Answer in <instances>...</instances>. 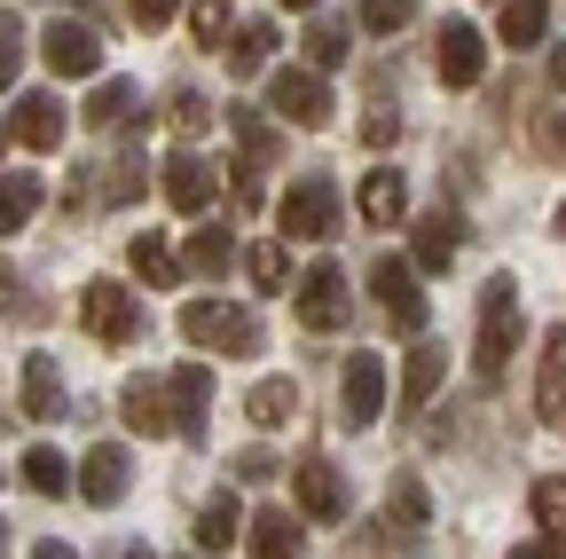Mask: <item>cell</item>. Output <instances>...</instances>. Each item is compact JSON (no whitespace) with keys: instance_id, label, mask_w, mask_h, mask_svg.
Segmentation results:
<instances>
[{"instance_id":"obj_1","label":"cell","mask_w":566,"mask_h":559,"mask_svg":"<svg viewBox=\"0 0 566 559\" xmlns=\"http://www.w3.org/2000/svg\"><path fill=\"white\" fill-rule=\"evenodd\" d=\"M520 339H527V323H520V284H512V276H488V284H480V346H472L480 379H504V363L520 355Z\"/></svg>"},{"instance_id":"obj_2","label":"cell","mask_w":566,"mask_h":559,"mask_svg":"<svg viewBox=\"0 0 566 559\" xmlns=\"http://www.w3.org/2000/svg\"><path fill=\"white\" fill-rule=\"evenodd\" d=\"M181 339L212 346V355H260V315L229 308V300H189L181 308Z\"/></svg>"},{"instance_id":"obj_3","label":"cell","mask_w":566,"mask_h":559,"mask_svg":"<svg viewBox=\"0 0 566 559\" xmlns=\"http://www.w3.org/2000/svg\"><path fill=\"white\" fill-rule=\"evenodd\" d=\"M80 323L95 331V346H134L142 339V308H134V292L118 284V276H95V284L80 292Z\"/></svg>"},{"instance_id":"obj_4","label":"cell","mask_w":566,"mask_h":559,"mask_svg":"<svg viewBox=\"0 0 566 559\" xmlns=\"http://www.w3.org/2000/svg\"><path fill=\"white\" fill-rule=\"evenodd\" d=\"M275 221H283V237H300V245H323V237H338V189L315 174V182H292L283 189V205H275Z\"/></svg>"},{"instance_id":"obj_5","label":"cell","mask_w":566,"mask_h":559,"mask_svg":"<svg viewBox=\"0 0 566 559\" xmlns=\"http://www.w3.org/2000/svg\"><path fill=\"white\" fill-rule=\"evenodd\" d=\"M378 402H386V363L363 346V355H346V371H338V417L363 434V426H378Z\"/></svg>"},{"instance_id":"obj_6","label":"cell","mask_w":566,"mask_h":559,"mask_svg":"<svg viewBox=\"0 0 566 559\" xmlns=\"http://www.w3.org/2000/svg\"><path fill=\"white\" fill-rule=\"evenodd\" d=\"M118 417H126L134 434H181V426H174V386H166L158 371H142V379L118 386Z\"/></svg>"},{"instance_id":"obj_7","label":"cell","mask_w":566,"mask_h":559,"mask_svg":"<svg viewBox=\"0 0 566 559\" xmlns=\"http://www.w3.org/2000/svg\"><path fill=\"white\" fill-rule=\"evenodd\" d=\"M370 292L386 300L394 331L424 339V292H417V268H409V260H378V268H370Z\"/></svg>"},{"instance_id":"obj_8","label":"cell","mask_w":566,"mask_h":559,"mask_svg":"<svg viewBox=\"0 0 566 559\" xmlns=\"http://www.w3.org/2000/svg\"><path fill=\"white\" fill-rule=\"evenodd\" d=\"M268 103H275V118H292V126H331V87H323V72H283V80L268 87Z\"/></svg>"},{"instance_id":"obj_9","label":"cell","mask_w":566,"mask_h":559,"mask_svg":"<svg viewBox=\"0 0 566 559\" xmlns=\"http://www.w3.org/2000/svg\"><path fill=\"white\" fill-rule=\"evenodd\" d=\"M300 323H307V331H338V323H346V268L323 260V268L300 276Z\"/></svg>"},{"instance_id":"obj_10","label":"cell","mask_w":566,"mask_h":559,"mask_svg":"<svg viewBox=\"0 0 566 559\" xmlns=\"http://www.w3.org/2000/svg\"><path fill=\"white\" fill-rule=\"evenodd\" d=\"M126 488H134V457H126L118 442H95V449L80 457V497H87V505H118Z\"/></svg>"},{"instance_id":"obj_11","label":"cell","mask_w":566,"mask_h":559,"mask_svg":"<svg viewBox=\"0 0 566 559\" xmlns=\"http://www.w3.org/2000/svg\"><path fill=\"white\" fill-rule=\"evenodd\" d=\"M441 87H480V72H488V40H480V24H441Z\"/></svg>"},{"instance_id":"obj_12","label":"cell","mask_w":566,"mask_h":559,"mask_svg":"<svg viewBox=\"0 0 566 559\" xmlns=\"http://www.w3.org/2000/svg\"><path fill=\"white\" fill-rule=\"evenodd\" d=\"M292 497H300L307 520H346V480H338V465H323V457H307V465L292 473Z\"/></svg>"},{"instance_id":"obj_13","label":"cell","mask_w":566,"mask_h":559,"mask_svg":"<svg viewBox=\"0 0 566 559\" xmlns=\"http://www.w3.org/2000/svg\"><path fill=\"white\" fill-rule=\"evenodd\" d=\"M48 63L63 80H87V72H103V40L87 24H48Z\"/></svg>"},{"instance_id":"obj_14","label":"cell","mask_w":566,"mask_h":559,"mask_svg":"<svg viewBox=\"0 0 566 559\" xmlns=\"http://www.w3.org/2000/svg\"><path fill=\"white\" fill-rule=\"evenodd\" d=\"M63 126H71V118H63L55 95H24V103L9 111V134H17L24 151H55V143H63Z\"/></svg>"},{"instance_id":"obj_15","label":"cell","mask_w":566,"mask_h":559,"mask_svg":"<svg viewBox=\"0 0 566 559\" xmlns=\"http://www.w3.org/2000/svg\"><path fill=\"white\" fill-rule=\"evenodd\" d=\"M166 205H174V214H205V205H212V166L197 151L166 158Z\"/></svg>"},{"instance_id":"obj_16","label":"cell","mask_w":566,"mask_h":559,"mask_svg":"<svg viewBox=\"0 0 566 559\" xmlns=\"http://www.w3.org/2000/svg\"><path fill=\"white\" fill-rule=\"evenodd\" d=\"M166 386H174V426H181L189 442H205V410H212V371H205V363H181V371H174Z\"/></svg>"},{"instance_id":"obj_17","label":"cell","mask_w":566,"mask_h":559,"mask_svg":"<svg viewBox=\"0 0 566 559\" xmlns=\"http://www.w3.org/2000/svg\"><path fill=\"white\" fill-rule=\"evenodd\" d=\"M457 245H464V214H424L417 221V276H441L449 260H457Z\"/></svg>"},{"instance_id":"obj_18","label":"cell","mask_w":566,"mask_h":559,"mask_svg":"<svg viewBox=\"0 0 566 559\" xmlns=\"http://www.w3.org/2000/svg\"><path fill=\"white\" fill-rule=\"evenodd\" d=\"M441 379H449V346H441V339H417V346H409V371H401V394H409V417H417L424 402H433V394H441Z\"/></svg>"},{"instance_id":"obj_19","label":"cell","mask_w":566,"mask_h":559,"mask_svg":"<svg viewBox=\"0 0 566 559\" xmlns=\"http://www.w3.org/2000/svg\"><path fill=\"white\" fill-rule=\"evenodd\" d=\"M424 520H433V497H424V480H394V497H386V536L394 544H409V536H424Z\"/></svg>"},{"instance_id":"obj_20","label":"cell","mask_w":566,"mask_h":559,"mask_svg":"<svg viewBox=\"0 0 566 559\" xmlns=\"http://www.w3.org/2000/svg\"><path fill=\"white\" fill-rule=\"evenodd\" d=\"M40 205H48V182H40V174H0V237L32 229Z\"/></svg>"},{"instance_id":"obj_21","label":"cell","mask_w":566,"mask_h":559,"mask_svg":"<svg viewBox=\"0 0 566 559\" xmlns=\"http://www.w3.org/2000/svg\"><path fill=\"white\" fill-rule=\"evenodd\" d=\"M401 214H409V182H401L394 166H378V174L363 182V221H370V229H394Z\"/></svg>"},{"instance_id":"obj_22","label":"cell","mask_w":566,"mask_h":559,"mask_svg":"<svg viewBox=\"0 0 566 559\" xmlns=\"http://www.w3.org/2000/svg\"><path fill=\"white\" fill-rule=\"evenodd\" d=\"M275 40H283L275 24H244V17H237V32H229V72H237V80L268 72V63H275Z\"/></svg>"},{"instance_id":"obj_23","label":"cell","mask_w":566,"mask_h":559,"mask_svg":"<svg viewBox=\"0 0 566 559\" xmlns=\"http://www.w3.org/2000/svg\"><path fill=\"white\" fill-rule=\"evenodd\" d=\"M535 410L543 417H566V323L543 331V379H535Z\"/></svg>"},{"instance_id":"obj_24","label":"cell","mask_w":566,"mask_h":559,"mask_svg":"<svg viewBox=\"0 0 566 559\" xmlns=\"http://www.w3.org/2000/svg\"><path fill=\"white\" fill-rule=\"evenodd\" d=\"M244 536H252V559H300V520L283 513V505H268Z\"/></svg>"},{"instance_id":"obj_25","label":"cell","mask_w":566,"mask_h":559,"mask_svg":"<svg viewBox=\"0 0 566 559\" xmlns=\"http://www.w3.org/2000/svg\"><path fill=\"white\" fill-rule=\"evenodd\" d=\"M24 410L40 417V426H48V417H63V410H71V402H63V371H55L48 355H32V363H24Z\"/></svg>"},{"instance_id":"obj_26","label":"cell","mask_w":566,"mask_h":559,"mask_svg":"<svg viewBox=\"0 0 566 559\" xmlns=\"http://www.w3.org/2000/svg\"><path fill=\"white\" fill-rule=\"evenodd\" d=\"M126 260H134L142 284H158V292H166V284H181V252H174L166 237H134V245H126Z\"/></svg>"},{"instance_id":"obj_27","label":"cell","mask_w":566,"mask_h":559,"mask_svg":"<svg viewBox=\"0 0 566 559\" xmlns=\"http://www.w3.org/2000/svg\"><path fill=\"white\" fill-rule=\"evenodd\" d=\"M17 465H24V488H32V497H63V488H71V465H63V449H48V442H32Z\"/></svg>"},{"instance_id":"obj_28","label":"cell","mask_w":566,"mask_h":559,"mask_svg":"<svg viewBox=\"0 0 566 559\" xmlns=\"http://www.w3.org/2000/svg\"><path fill=\"white\" fill-rule=\"evenodd\" d=\"M292 410H300V386H292V379H260V386L244 394V417H252V426H283Z\"/></svg>"},{"instance_id":"obj_29","label":"cell","mask_w":566,"mask_h":559,"mask_svg":"<svg viewBox=\"0 0 566 559\" xmlns=\"http://www.w3.org/2000/svg\"><path fill=\"white\" fill-rule=\"evenodd\" d=\"M237 536H244V505H237V497H212V505L197 513V544H205V551H229Z\"/></svg>"},{"instance_id":"obj_30","label":"cell","mask_w":566,"mask_h":559,"mask_svg":"<svg viewBox=\"0 0 566 559\" xmlns=\"http://www.w3.org/2000/svg\"><path fill=\"white\" fill-rule=\"evenodd\" d=\"M134 111H142V87H134V80H111V87L87 95V126H95V134L118 126V118H134Z\"/></svg>"},{"instance_id":"obj_31","label":"cell","mask_w":566,"mask_h":559,"mask_svg":"<svg viewBox=\"0 0 566 559\" xmlns=\"http://www.w3.org/2000/svg\"><path fill=\"white\" fill-rule=\"evenodd\" d=\"M543 24H551V0H504V48H535L543 40Z\"/></svg>"},{"instance_id":"obj_32","label":"cell","mask_w":566,"mask_h":559,"mask_svg":"<svg viewBox=\"0 0 566 559\" xmlns=\"http://www.w3.org/2000/svg\"><path fill=\"white\" fill-rule=\"evenodd\" d=\"M244 268H252V292H292V245H252Z\"/></svg>"},{"instance_id":"obj_33","label":"cell","mask_w":566,"mask_h":559,"mask_svg":"<svg viewBox=\"0 0 566 559\" xmlns=\"http://www.w3.org/2000/svg\"><path fill=\"white\" fill-rule=\"evenodd\" d=\"M527 505H535V520H543V536H551V544L566 551V473H551V480H535V497H527Z\"/></svg>"},{"instance_id":"obj_34","label":"cell","mask_w":566,"mask_h":559,"mask_svg":"<svg viewBox=\"0 0 566 559\" xmlns=\"http://www.w3.org/2000/svg\"><path fill=\"white\" fill-rule=\"evenodd\" d=\"M354 24H363L370 40H394L401 24H417V0H363V9H354Z\"/></svg>"},{"instance_id":"obj_35","label":"cell","mask_w":566,"mask_h":559,"mask_svg":"<svg viewBox=\"0 0 566 559\" xmlns=\"http://www.w3.org/2000/svg\"><path fill=\"white\" fill-rule=\"evenodd\" d=\"M181 260H189V268H205V276H221V268L237 260V237H229V229H212V221H205V229L189 237V252H181Z\"/></svg>"},{"instance_id":"obj_36","label":"cell","mask_w":566,"mask_h":559,"mask_svg":"<svg viewBox=\"0 0 566 559\" xmlns=\"http://www.w3.org/2000/svg\"><path fill=\"white\" fill-rule=\"evenodd\" d=\"M189 32H197V48H229V32H237L229 0H197V9H189Z\"/></svg>"},{"instance_id":"obj_37","label":"cell","mask_w":566,"mask_h":559,"mask_svg":"<svg viewBox=\"0 0 566 559\" xmlns=\"http://www.w3.org/2000/svg\"><path fill=\"white\" fill-rule=\"evenodd\" d=\"M17 55H24V17L0 9V87H17Z\"/></svg>"},{"instance_id":"obj_38","label":"cell","mask_w":566,"mask_h":559,"mask_svg":"<svg viewBox=\"0 0 566 559\" xmlns=\"http://www.w3.org/2000/svg\"><path fill=\"white\" fill-rule=\"evenodd\" d=\"M307 63H315V72L346 63V32H338V24H315V32H307Z\"/></svg>"},{"instance_id":"obj_39","label":"cell","mask_w":566,"mask_h":559,"mask_svg":"<svg viewBox=\"0 0 566 559\" xmlns=\"http://www.w3.org/2000/svg\"><path fill=\"white\" fill-rule=\"evenodd\" d=\"M126 197H142V151H118V166H111V205H126Z\"/></svg>"},{"instance_id":"obj_40","label":"cell","mask_w":566,"mask_h":559,"mask_svg":"<svg viewBox=\"0 0 566 559\" xmlns=\"http://www.w3.org/2000/svg\"><path fill=\"white\" fill-rule=\"evenodd\" d=\"M126 9H134V24H142V32H166V24L181 17V0H126Z\"/></svg>"},{"instance_id":"obj_41","label":"cell","mask_w":566,"mask_h":559,"mask_svg":"<svg viewBox=\"0 0 566 559\" xmlns=\"http://www.w3.org/2000/svg\"><path fill=\"white\" fill-rule=\"evenodd\" d=\"M174 126H181V134L212 126V103H205V95H174Z\"/></svg>"},{"instance_id":"obj_42","label":"cell","mask_w":566,"mask_h":559,"mask_svg":"<svg viewBox=\"0 0 566 559\" xmlns=\"http://www.w3.org/2000/svg\"><path fill=\"white\" fill-rule=\"evenodd\" d=\"M363 143H370V151H386V143H394V111H386V103L363 118Z\"/></svg>"},{"instance_id":"obj_43","label":"cell","mask_w":566,"mask_h":559,"mask_svg":"<svg viewBox=\"0 0 566 559\" xmlns=\"http://www.w3.org/2000/svg\"><path fill=\"white\" fill-rule=\"evenodd\" d=\"M237 480H275V457H268V449H244V457H237Z\"/></svg>"},{"instance_id":"obj_44","label":"cell","mask_w":566,"mask_h":559,"mask_svg":"<svg viewBox=\"0 0 566 559\" xmlns=\"http://www.w3.org/2000/svg\"><path fill=\"white\" fill-rule=\"evenodd\" d=\"M535 143H543V151H551V158H566V111H558V118H543V126H535Z\"/></svg>"},{"instance_id":"obj_45","label":"cell","mask_w":566,"mask_h":559,"mask_svg":"<svg viewBox=\"0 0 566 559\" xmlns=\"http://www.w3.org/2000/svg\"><path fill=\"white\" fill-rule=\"evenodd\" d=\"M32 559H80V551H71V544H55V536H48V544H32Z\"/></svg>"},{"instance_id":"obj_46","label":"cell","mask_w":566,"mask_h":559,"mask_svg":"<svg viewBox=\"0 0 566 559\" xmlns=\"http://www.w3.org/2000/svg\"><path fill=\"white\" fill-rule=\"evenodd\" d=\"M551 87H566V40L551 48Z\"/></svg>"},{"instance_id":"obj_47","label":"cell","mask_w":566,"mask_h":559,"mask_svg":"<svg viewBox=\"0 0 566 559\" xmlns=\"http://www.w3.org/2000/svg\"><path fill=\"white\" fill-rule=\"evenodd\" d=\"M103 559H150V551H142V544H111Z\"/></svg>"},{"instance_id":"obj_48","label":"cell","mask_w":566,"mask_h":559,"mask_svg":"<svg viewBox=\"0 0 566 559\" xmlns=\"http://www.w3.org/2000/svg\"><path fill=\"white\" fill-rule=\"evenodd\" d=\"M512 559H558V551H551V544H520Z\"/></svg>"},{"instance_id":"obj_49","label":"cell","mask_w":566,"mask_h":559,"mask_svg":"<svg viewBox=\"0 0 566 559\" xmlns=\"http://www.w3.org/2000/svg\"><path fill=\"white\" fill-rule=\"evenodd\" d=\"M283 9H315V0H283Z\"/></svg>"},{"instance_id":"obj_50","label":"cell","mask_w":566,"mask_h":559,"mask_svg":"<svg viewBox=\"0 0 566 559\" xmlns=\"http://www.w3.org/2000/svg\"><path fill=\"white\" fill-rule=\"evenodd\" d=\"M558 237H566V205H558Z\"/></svg>"}]
</instances>
